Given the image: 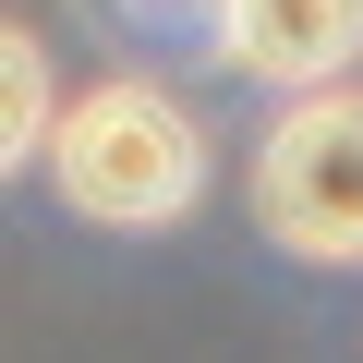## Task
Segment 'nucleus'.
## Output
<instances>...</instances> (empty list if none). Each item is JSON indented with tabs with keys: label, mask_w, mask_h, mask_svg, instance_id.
Listing matches in <instances>:
<instances>
[{
	"label": "nucleus",
	"mask_w": 363,
	"mask_h": 363,
	"mask_svg": "<svg viewBox=\"0 0 363 363\" xmlns=\"http://www.w3.org/2000/svg\"><path fill=\"white\" fill-rule=\"evenodd\" d=\"M49 194L85 218V230H169L182 206L206 194V133L169 85L145 73H109L61 109V145H49Z\"/></svg>",
	"instance_id": "1"
},
{
	"label": "nucleus",
	"mask_w": 363,
	"mask_h": 363,
	"mask_svg": "<svg viewBox=\"0 0 363 363\" xmlns=\"http://www.w3.org/2000/svg\"><path fill=\"white\" fill-rule=\"evenodd\" d=\"M255 230L315 267H363V85H315L279 109L255 157Z\"/></svg>",
	"instance_id": "2"
},
{
	"label": "nucleus",
	"mask_w": 363,
	"mask_h": 363,
	"mask_svg": "<svg viewBox=\"0 0 363 363\" xmlns=\"http://www.w3.org/2000/svg\"><path fill=\"white\" fill-rule=\"evenodd\" d=\"M218 61L279 85V97H315V85H351L363 61V0H218Z\"/></svg>",
	"instance_id": "3"
},
{
	"label": "nucleus",
	"mask_w": 363,
	"mask_h": 363,
	"mask_svg": "<svg viewBox=\"0 0 363 363\" xmlns=\"http://www.w3.org/2000/svg\"><path fill=\"white\" fill-rule=\"evenodd\" d=\"M0 109H13L0 157H13V169H49V145H61V97H49V49H37V37L0 49Z\"/></svg>",
	"instance_id": "4"
}]
</instances>
